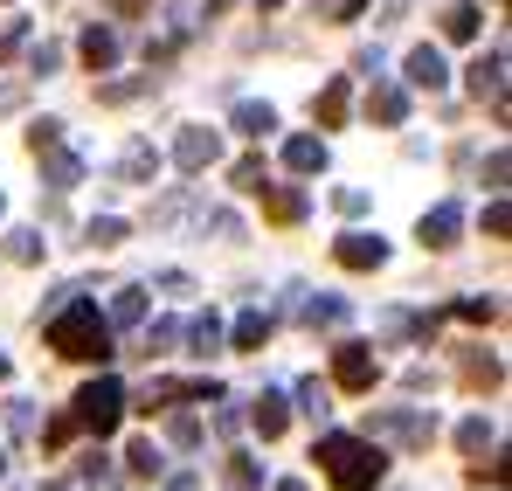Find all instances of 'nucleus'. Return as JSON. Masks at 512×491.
<instances>
[{"label":"nucleus","mask_w":512,"mask_h":491,"mask_svg":"<svg viewBox=\"0 0 512 491\" xmlns=\"http://www.w3.org/2000/svg\"><path fill=\"white\" fill-rule=\"evenodd\" d=\"M506 173H512V160H506V153H492V160H485V187L506 194Z\"/></svg>","instance_id":"obj_41"},{"label":"nucleus","mask_w":512,"mask_h":491,"mask_svg":"<svg viewBox=\"0 0 512 491\" xmlns=\"http://www.w3.org/2000/svg\"><path fill=\"white\" fill-rule=\"evenodd\" d=\"M367 436H374V443H402V450H429V443H436V415L388 409V415H374V422H367Z\"/></svg>","instance_id":"obj_4"},{"label":"nucleus","mask_w":512,"mask_h":491,"mask_svg":"<svg viewBox=\"0 0 512 491\" xmlns=\"http://www.w3.org/2000/svg\"><path fill=\"white\" fill-rule=\"evenodd\" d=\"M167 443L173 450H194V443H201V415H187V409L167 415Z\"/></svg>","instance_id":"obj_32"},{"label":"nucleus","mask_w":512,"mask_h":491,"mask_svg":"<svg viewBox=\"0 0 512 491\" xmlns=\"http://www.w3.org/2000/svg\"><path fill=\"white\" fill-rule=\"evenodd\" d=\"M0 478H7V457H0Z\"/></svg>","instance_id":"obj_54"},{"label":"nucleus","mask_w":512,"mask_h":491,"mask_svg":"<svg viewBox=\"0 0 512 491\" xmlns=\"http://www.w3.org/2000/svg\"><path fill=\"white\" fill-rule=\"evenodd\" d=\"M250 422H256V436H263V443H277V436L291 429V409H284V395H256V402H250Z\"/></svg>","instance_id":"obj_15"},{"label":"nucleus","mask_w":512,"mask_h":491,"mask_svg":"<svg viewBox=\"0 0 512 491\" xmlns=\"http://www.w3.org/2000/svg\"><path fill=\"white\" fill-rule=\"evenodd\" d=\"M229 125H236L243 139H270V132H277V111H270V104H256V97H243Z\"/></svg>","instance_id":"obj_18"},{"label":"nucleus","mask_w":512,"mask_h":491,"mask_svg":"<svg viewBox=\"0 0 512 491\" xmlns=\"http://www.w3.org/2000/svg\"><path fill=\"white\" fill-rule=\"evenodd\" d=\"M42 229H14V236H7V263H42Z\"/></svg>","instance_id":"obj_30"},{"label":"nucleus","mask_w":512,"mask_h":491,"mask_svg":"<svg viewBox=\"0 0 512 491\" xmlns=\"http://www.w3.org/2000/svg\"><path fill=\"white\" fill-rule=\"evenodd\" d=\"M28 63H35V77H49V70L63 63V49H56V42H35V49H28Z\"/></svg>","instance_id":"obj_38"},{"label":"nucleus","mask_w":512,"mask_h":491,"mask_svg":"<svg viewBox=\"0 0 512 491\" xmlns=\"http://www.w3.org/2000/svg\"><path fill=\"white\" fill-rule=\"evenodd\" d=\"M7 429H14V436H28V429H35V415H28V402H7Z\"/></svg>","instance_id":"obj_44"},{"label":"nucleus","mask_w":512,"mask_h":491,"mask_svg":"<svg viewBox=\"0 0 512 491\" xmlns=\"http://www.w3.org/2000/svg\"><path fill=\"white\" fill-rule=\"evenodd\" d=\"M187 346H194V353H215V346H222V319H215V312H201V319L187 326Z\"/></svg>","instance_id":"obj_31"},{"label":"nucleus","mask_w":512,"mask_h":491,"mask_svg":"<svg viewBox=\"0 0 512 491\" xmlns=\"http://www.w3.org/2000/svg\"><path fill=\"white\" fill-rule=\"evenodd\" d=\"M402 70H409V83H416V90H443V83H450V70H443V49H409V63H402Z\"/></svg>","instance_id":"obj_13"},{"label":"nucleus","mask_w":512,"mask_h":491,"mask_svg":"<svg viewBox=\"0 0 512 491\" xmlns=\"http://www.w3.org/2000/svg\"><path fill=\"white\" fill-rule=\"evenodd\" d=\"M35 160H42V187H56V194H70V187L84 180V153H70L63 139H56V146H42Z\"/></svg>","instance_id":"obj_7"},{"label":"nucleus","mask_w":512,"mask_h":491,"mask_svg":"<svg viewBox=\"0 0 512 491\" xmlns=\"http://www.w3.org/2000/svg\"><path fill=\"white\" fill-rule=\"evenodd\" d=\"M49 353H63V360H111V319L90 305L84 291H70L56 312H49Z\"/></svg>","instance_id":"obj_1"},{"label":"nucleus","mask_w":512,"mask_h":491,"mask_svg":"<svg viewBox=\"0 0 512 491\" xmlns=\"http://www.w3.org/2000/svg\"><path fill=\"white\" fill-rule=\"evenodd\" d=\"M450 312H457L464 326H492V319H499V298H457Z\"/></svg>","instance_id":"obj_34"},{"label":"nucleus","mask_w":512,"mask_h":491,"mask_svg":"<svg viewBox=\"0 0 512 491\" xmlns=\"http://www.w3.org/2000/svg\"><path fill=\"white\" fill-rule=\"evenodd\" d=\"M84 243L90 249H118V243H125V222H118V215H97V222L84 229Z\"/></svg>","instance_id":"obj_33"},{"label":"nucleus","mask_w":512,"mask_h":491,"mask_svg":"<svg viewBox=\"0 0 512 491\" xmlns=\"http://www.w3.org/2000/svg\"><path fill=\"white\" fill-rule=\"evenodd\" d=\"M457 236H464V208L457 201H436L423 215V243L429 249H457Z\"/></svg>","instance_id":"obj_8"},{"label":"nucleus","mask_w":512,"mask_h":491,"mask_svg":"<svg viewBox=\"0 0 512 491\" xmlns=\"http://www.w3.org/2000/svg\"><path fill=\"white\" fill-rule=\"evenodd\" d=\"M111 478H118V464H111V457H104V450H84V457H77V485H111Z\"/></svg>","instance_id":"obj_26"},{"label":"nucleus","mask_w":512,"mask_h":491,"mask_svg":"<svg viewBox=\"0 0 512 491\" xmlns=\"http://www.w3.org/2000/svg\"><path fill=\"white\" fill-rule=\"evenodd\" d=\"M70 436H77V415H56V422H49V429H42V443H49V450H63V443H70Z\"/></svg>","instance_id":"obj_40"},{"label":"nucleus","mask_w":512,"mask_h":491,"mask_svg":"<svg viewBox=\"0 0 512 491\" xmlns=\"http://www.w3.org/2000/svg\"><path fill=\"white\" fill-rule=\"evenodd\" d=\"M77 56H84L90 70L104 77V70H118V56H125V49H118V35H111L104 21H90V28H84V42H77Z\"/></svg>","instance_id":"obj_10"},{"label":"nucleus","mask_w":512,"mask_h":491,"mask_svg":"<svg viewBox=\"0 0 512 491\" xmlns=\"http://www.w3.org/2000/svg\"><path fill=\"white\" fill-rule=\"evenodd\" d=\"M201 229H208V236H222V243H236V236H243V222H236V215H222V208H215V215H201Z\"/></svg>","instance_id":"obj_37"},{"label":"nucleus","mask_w":512,"mask_h":491,"mask_svg":"<svg viewBox=\"0 0 512 491\" xmlns=\"http://www.w3.org/2000/svg\"><path fill=\"white\" fill-rule=\"evenodd\" d=\"M464 77H471V90H478V97H506V49L478 56V63L464 70Z\"/></svg>","instance_id":"obj_16"},{"label":"nucleus","mask_w":512,"mask_h":491,"mask_svg":"<svg viewBox=\"0 0 512 491\" xmlns=\"http://www.w3.org/2000/svg\"><path fill=\"white\" fill-rule=\"evenodd\" d=\"M333 201H340V215H367V187H340Z\"/></svg>","instance_id":"obj_43"},{"label":"nucleus","mask_w":512,"mask_h":491,"mask_svg":"<svg viewBox=\"0 0 512 491\" xmlns=\"http://www.w3.org/2000/svg\"><path fill=\"white\" fill-rule=\"evenodd\" d=\"M118 180H132V187L160 180V153H153L146 139H132V146H125V160H118Z\"/></svg>","instance_id":"obj_17"},{"label":"nucleus","mask_w":512,"mask_h":491,"mask_svg":"<svg viewBox=\"0 0 512 491\" xmlns=\"http://www.w3.org/2000/svg\"><path fill=\"white\" fill-rule=\"evenodd\" d=\"M42 491H70V485H42Z\"/></svg>","instance_id":"obj_52"},{"label":"nucleus","mask_w":512,"mask_h":491,"mask_svg":"<svg viewBox=\"0 0 512 491\" xmlns=\"http://www.w3.org/2000/svg\"><path fill=\"white\" fill-rule=\"evenodd\" d=\"M457 450H464V457H492V450H499V436H492V422H485V415H471V422H457Z\"/></svg>","instance_id":"obj_23"},{"label":"nucleus","mask_w":512,"mask_h":491,"mask_svg":"<svg viewBox=\"0 0 512 491\" xmlns=\"http://www.w3.org/2000/svg\"><path fill=\"white\" fill-rule=\"evenodd\" d=\"M499 381H506V367H499L485 346H471V353H464V388H499Z\"/></svg>","instance_id":"obj_22"},{"label":"nucleus","mask_w":512,"mask_h":491,"mask_svg":"<svg viewBox=\"0 0 512 491\" xmlns=\"http://www.w3.org/2000/svg\"><path fill=\"white\" fill-rule=\"evenodd\" d=\"M312 464H326V478L340 491H374L381 485V471H388V457H381V443L374 436H319V450H312Z\"/></svg>","instance_id":"obj_2"},{"label":"nucleus","mask_w":512,"mask_h":491,"mask_svg":"<svg viewBox=\"0 0 512 491\" xmlns=\"http://www.w3.org/2000/svg\"><path fill=\"white\" fill-rule=\"evenodd\" d=\"M229 7H236V0H208V21H215V14H229Z\"/></svg>","instance_id":"obj_50"},{"label":"nucleus","mask_w":512,"mask_h":491,"mask_svg":"<svg viewBox=\"0 0 512 491\" xmlns=\"http://www.w3.org/2000/svg\"><path fill=\"white\" fill-rule=\"evenodd\" d=\"M229 180H236L243 194H256V187L270 180V166H263V153H250V160H236V166H229Z\"/></svg>","instance_id":"obj_35"},{"label":"nucleus","mask_w":512,"mask_h":491,"mask_svg":"<svg viewBox=\"0 0 512 491\" xmlns=\"http://www.w3.org/2000/svg\"><path fill=\"white\" fill-rule=\"evenodd\" d=\"M146 90H153V77H118V83H97V104H132Z\"/></svg>","instance_id":"obj_29"},{"label":"nucleus","mask_w":512,"mask_h":491,"mask_svg":"<svg viewBox=\"0 0 512 491\" xmlns=\"http://www.w3.org/2000/svg\"><path fill=\"white\" fill-rule=\"evenodd\" d=\"M346 104H353V83H346V77H333L326 90H319V104H312L319 132H340V125H346Z\"/></svg>","instance_id":"obj_12"},{"label":"nucleus","mask_w":512,"mask_h":491,"mask_svg":"<svg viewBox=\"0 0 512 491\" xmlns=\"http://www.w3.org/2000/svg\"><path fill=\"white\" fill-rule=\"evenodd\" d=\"M222 160V132H208V125H187L180 139H173V166L180 173H201V166Z\"/></svg>","instance_id":"obj_6"},{"label":"nucleus","mask_w":512,"mask_h":491,"mask_svg":"<svg viewBox=\"0 0 512 491\" xmlns=\"http://www.w3.org/2000/svg\"><path fill=\"white\" fill-rule=\"evenodd\" d=\"M256 194H263V215H270L277 229H291V222H305V208H312V201H305L298 187H270V180H263Z\"/></svg>","instance_id":"obj_11"},{"label":"nucleus","mask_w":512,"mask_h":491,"mask_svg":"<svg viewBox=\"0 0 512 491\" xmlns=\"http://www.w3.org/2000/svg\"><path fill=\"white\" fill-rule=\"evenodd\" d=\"M367 118H374V125H402V118H409V90H402V83H374Z\"/></svg>","instance_id":"obj_14"},{"label":"nucleus","mask_w":512,"mask_h":491,"mask_svg":"<svg viewBox=\"0 0 512 491\" xmlns=\"http://www.w3.org/2000/svg\"><path fill=\"white\" fill-rule=\"evenodd\" d=\"M63 139V125L56 118H42V125H28V153H42V146H56Z\"/></svg>","instance_id":"obj_39"},{"label":"nucleus","mask_w":512,"mask_h":491,"mask_svg":"<svg viewBox=\"0 0 512 491\" xmlns=\"http://www.w3.org/2000/svg\"><path fill=\"white\" fill-rule=\"evenodd\" d=\"M270 491H305V485H298V478H284V485H270Z\"/></svg>","instance_id":"obj_51"},{"label":"nucleus","mask_w":512,"mask_h":491,"mask_svg":"<svg viewBox=\"0 0 512 491\" xmlns=\"http://www.w3.org/2000/svg\"><path fill=\"white\" fill-rule=\"evenodd\" d=\"M70 415H77V429H90V436H111L118 415H125V388H118L111 374H97L84 395H77V409H70Z\"/></svg>","instance_id":"obj_3"},{"label":"nucleus","mask_w":512,"mask_h":491,"mask_svg":"<svg viewBox=\"0 0 512 491\" xmlns=\"http://www.w3.org/2000/svg\"><path fill=\"white\" fill-rule=\"evenodd\" d=\"M125 471H132V478H160V471H167V457H160V443H146V436H139V443L125 450Z\"/></svg>","instance_id":"obj_25"},{"label":"nucleus","mask_w":512,"mask_h":491,"mask_svg":"<svg viewBox=\"0 0 512 491\" xmlns=\"http://www.w3.org/2000/svg\"><path fill=\"white\" fill-rule=\"evenodd\" d=\"M139 319H146V291H139V284H125V291L111 298V326H139Z\"/></svg>","instance_id":"obj_27"},{"label":"nucleus","mask_w":512,"mask_h":491,"mask_svg":"<svg viewBox=\"0 0 512 491\" xmlns=\"http://www.w3.org/2000/svg\"><path fill=\"white\" fill-rule=\"evenodd\" d=\"M298 402H305V415H312V422H326V415H333V395H326L319 381H298Z\"/></svg>","instance_id":"obj_36"},{"label":"nucleus","mask_w":512,"mask_h":491,"mask_svg":"<svg viewBox=\"0 0 512 491\" xmlns=\"http://www.w3.org/2000/svg\"><path fill=\"white\" fill-rule=\"evenodd\" d=\"M333 381H340L346 395H367V388L381 381V353H374L367 339H340V346H333Z\"/></svg>","instance_id":"obj_5"},{"label":"nucleus","mask_w":512,"mask_h":491,"mask_svg":"<svg viewBox=\"0 0 512 491\" xmlns=\"http://www.w3.org/2000/svg\"><path fill=\"white\" fill-rule=\"evenodd\" d=\"M111 7H118V14H146V0H111Z\"/></svg>","instance_id":"obj_48"},{"label":"nucleus","mask_w":512,"mask_h":491,"mask_svg":"<svg viewBox=\"0 0 512 491\" xmlns=\"http://www.w3.org/2000/svg\"><path fill=\"white\" fill-rule=\"evenodd\" d=\"M360 7H367V0H340V21H353V14H360Z\"/></svg>","instance_id":"obj_49"},{"label":"nucleus","mask_w":512,"mask_h":491,"mask_svg":"<svg viewBox=\"0 0 512 491\" xmlns=\"http://www.w3.org/2000/svg\"><path fill=\"white\" fill-rule=\"evenodd\" d=\"M7 111H21V90H14V83H0V118H7Z\"/></svg>","instance_id":"obj_47"},{"label":"nucleus","mask_w":512,"mask_h":491,"mask_svg":"<svg viewBox=\"0 0 512 491\" xmlns=\"http://www.w3.org/2000/svg\"><path fill=\"white\" fill-rule=\"evenodd\" d=\"M222 485L229 491H256L263 485V464H256V457H229V464H222Z\"/></svg>","instance_id":"obj_28"},{"label":"nucleus","mask_w":512,"mask_h":491,"mask_svg":"<svg viewBox=\"0 0 512 491\" xmlns=\"http://www.w3.org/2000/svg\"><path fill=\"white\" fill-rule=\"evenodd\" d=\"M263 339H270V312H263V305H250V312L236 319V332H229V346H236V353H256Z\"/></svg>","instance_id":"obj_21"},{"label":"nucleus","mask_w":512,"mask_h":491,"mask_svg":"<svg viewBox=\"0 0 512 491\" xmlns=\"http://www.w3.org/2000/svg\"><path fill=\"white\" fill-rule=\"evenodd\" d=\"M0 381H7V360H0Z\"/></svg>","instance_id":"obj_53"},{"label":"nucleus","mask_w":512,"mask_h":491,"mask_svg":"<svg viewBox=\"0 0 512 491\" xmlns=\"http://www.w3.org/2000/svg\"><path fill=\"white\" fill-rule=\"evenodd\" d=\"M506 229H512V215H506V201L492 194V208H485V236H506Z\"/></svg>","instance_id":"obj_42"},{"label":"nucleus","mask_w":512,"mask_h":491,"mask_svg":"<svg viewBox=\"0 0 512 491\" xmlns=\"http://www.w3.org/2000/svg\"><path fill=\"white\" fill-rule=\"evenodd\" d=\"M284 166H291V173H319V166H326V139H312V132L284 139Z\"/></svg>","instance_id":"obj_19"},{"label":"nucleus","mask_w":512,"mask_h":491,"mask_svg":"<svg viewBox=\"0 0 512 491\" xmlns=\"http://www.w3.org/2000/svg\"><path fill=\"white\" fill-rule=\"evenodd\" d=\"M346 319H353V305H346V298H326V291L305 305V326H312V332H340Z\"/></svg>","instance_id":"obj_20"},{"label":"nucleus","mask_w":512,"mask_h":491,"mask_svg":"<svg viewBox=\"0 0 512 491\" xmlns=\"http://www.w3.org/2000/svg\"><path fill=\"white\" fill-rule=\"evenodd\" d=\"M478 21H485V14H478L471 0H457V7L443 14V35H450V42H478Z\"/></svg>","instance_id":"obj_24"},{"label":"nucleus","mask_w":512,"mask_h":491,"mask_svg":"<svg viewBox=\"0 0 512 491\" xmlns=\"http://www.w3.org/2000/svg\"><path fill=\"white\" fill-rule=\"evenodd\" d=\"M173 339H180V326H173V319H160V326L146 332V353H153V346H173Z\"/></svg>","instance_id":"obj_45"},{"label":"nucleus","mask_w":512,"mask_h":491,"mask_svg":"<svg viewBox=\"0 0 512 491\" xmlns=\"http://www.w3.org/2000/svg\"><path fill=\"white\" fill-rule=\"evenodd\" d=\"M333 256H340L346 270H381V263H388V243H381V236H360V229H353V236H340V243H333Z\"/></svg>","instance_id":"obj_9"},{"label":"nucleus","mask_w":512,"mask_h":491,"mask_svg":"<svg viewBox=\"0 0 512 491\" xmlns=\"http://www.w3.org/2000/svg\"><path fill=\"white\" fill-rule=\"evenodd\" d=\"M167 491H201V478H194V471H173V478H167Z\"/></svg>","instance_id":"obj_46"}]
</instances>
